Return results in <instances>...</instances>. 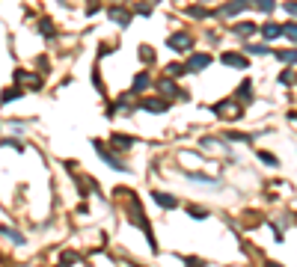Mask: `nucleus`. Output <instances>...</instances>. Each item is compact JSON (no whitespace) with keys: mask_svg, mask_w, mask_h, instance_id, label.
<instances>
[{"mask_svg":"<svg viewBox=\"0 0 297 267\" xmlns=\"http://www.w3.org/2000/svg\"><path fill=\"white\" fill-rule=\"evenodd\" d=\"M39 30H42L45 36H54V24H51V21H42V24H39Z\"/></svg>","mask_w":297,"mask_h":267,"instance_id":"cd10ccee","label":"nucleus"},{"mask_svg":"<svg viewBox=\"0 0 297 267\" xmlns=\"http://www.w3.org/2000/svg\"><path fill=\"white\" fill-rule=\"evenodd\" d=\"M250 86H253L250 81H244V83H241V101H250V98H253V89H250Z\"/></svg>","mask_w":297,"mask_h":267,"instance_id":"5701e85b","label":"nucleus"},{"mask_svg":"<svg viewBox=\"0 0 297 267\" xmlns=\"http://www.w3.org/2000/svg\"><path fill=\"white\" fill-rule=\"evenodd\" d=\"M15 81H21V83H30V89H39V86H42V81L36 78V74H27V71H15Z\"/></svg>","mask_w":297,"mask_h":267,"instance_id":"6e6552de","label":"nucleus"},{"mask_svg":"<svg viewBox=\"0 0 297 267\" xmlns=\"http://www.w3.org/2000/svg\"><path fill=\"white\" fill-rule=\"evenodd\" d=\"M258 158H262V164H268V166H279V161L271 155V151H258Z\"/></svg>","mask_w":297,"mask_h":267,"instance_id":"412c9836","label":"nucleus"},{"mask_svg":"<svg viewBox=\"0 0 297 267\" xmlns=\"http://www.w3.org/2000/svg\"><path fill=\"white\" fill-rule=\"evenodd\" d=\"M148 12H152V6H148V3H140V6H137V15H143V18H146Z\"/></svg>","mask_w":297,"mask_h":267,"instance_id":"c756f323","label":"nucleus"},{"mask_svg":"<svg viewBox=\"0 0 297 267\" xmlns=\"http://www.w3.org/2000/svg\"><path fill=\"white\" fill-rule=\"evenodd\" d=\"M78 258H81V255H74V252H65V255H63V261H65V264H74Z\"/></svg>","mask_w":297,"mask_h":267,"instance_id":"2f4dec72","label":"nucleus"},{"mask_svg":"<svg viewBox=\"0 0 297 267\" xmlns=\"http://www.w3.org/2000/svg\"><path fill=\"white\" fill-rule=\"evenodd\" d=\"M262 36H265V39H276V36H282V27L279 24H265L262 27Z\"/></svg>","mask_w":297,"mask_h":267,"instance_id":"2eb2a0df","label":"nucleus"},{"mask_svg":"<svg viewBox=\"0 0 297 267\" xmlns=\"http://www.w3.org/2000/svg\"><path fill=\"white\" fill-rule=\"evenodd\" d=\"M158 89H161V95H167V98H172V95H178V89H175V83H172V81H167V78H164V81L158 83Z\"/></svg>","mask_w":297,"mask_h":267,"instance_id":"4468645a","label":"nucleus"},{"mask_svg":"<svg viewBox=\"0 0 297 267\" xmlns=\"http://www.w3.org/2000/svg\"><path fill=\"white\" fill-rule=\"evenodd\" d=\"M188 15H193V18H208V12H205L202 6H191V9H188Z\"/></svg>","mask_w":297,"mask_h":267,"instance_id":"a878e982","label":"nucleus"},{"mask_svg":"<svg viewBox=\"0 0 297 267\" xmlns=\"http://www.w3.org/2000/svg\"><path fill=\"white\" fill-rule=\"evenodd\" d=\"M110 143H113V148H131V145H134V140H128V137H119V134H116L113 140H110Z\"/></svg>","mask_w":297,"mask_h":267,"instance_id":"dca6fc26","label":"nucleus"},{"mask_svg":"<svg viewBox=\"0 0 297 267\" xmlns=\"http://www.w3.org/2000/svg\"><path fill=\"white\" fill-rule=\"evenodd\" d=\"M211 110L217 113V116H241V110H238L235 101H220V104H214Z\"/></svg>","mask_w":297,"mask_h":267,"instance_id":"423d86ee","label":"nucleus"},{"mask_svg":"<svg viewBox=\"0 0 297 267\" xmlns=\"http://www.w3.org/2000/svg\"><path fill=\"white\" fill-rule=\"evenodd\" d=\"M0 235H3V238H9V241H12V244H18V246L24 244V235H18L12 226H0Z\"/></svg>","mask_w":297,"mask_h":267,"instance_id":"9b49d317","label":"nucleus"},{"mask_svg":"<svg viewBox=\"0 0 297 267\" xmlns=\"http://www.w3.org/2000/svg\"><path fill=\"white\" fill-rule=\"evenodd\" d=\"M184 71H188V65H170V74H172V78H178V74H184Z\"/></svg>","mask_w":297,"mask_h":267,"instance_id":"bb28decb","label":"nucleus"},{"mask_svg":"<svg viewBox=\"0 0 297 267\" xmlns=\"http://www.w3.org/2000/svg\"><path fill=\"white\" fill-rule=\"evenodd\" d=\"M291 81H294L291 71H282V74H279V83H291Z\"/></svg>","mask_w":297,"mask_h":267,"instance_id":"473e14b6","label":"nucleus"},{"mask_svg":"<svg viewBox=\"0 0 297 267\" xmlns=\"http://www.w3.org/2000/svg\"><path fill=\"white\" fill-rule=\"evenodd\" d=\"M208 62H211V57H208V54H191L188 71H202V68H208Z\"/></svg>","mask_w":297,"mask_h":267,"instance_id":"0eeeda50","label":"nucleus"},{"mask_svg":"<svg viewBox=\"0 0 297 267\" xmlns=\"http://www.w3.org/2000/svg\"><path fill=\"white\" fill-rule=\"evenodd\" d=\"M152 3H158V0H148V6H152Z\"/></svg>","mask_w":297,"mask_h":267,"instance_id":"f704fd0d","label":"nucleus"},{"mask_svg":"<svg viewBox=\"0 0 297 267\" xmlns=\"http://www.w3.org/2000/svg\"><path fill=\"white\" fill-rule=\"evenodd\" d=\"M268 267H282V264H276V261H268Z\"/></svg>","mask_w":297,"mask_h":267,"instance_id":"72a5a7b5","label":"nucleus"},{"mask_svg":"<svg viewBox=\"0 0 297 267\" xmlns=\"http://www.w3.org/2000/svg\"><path fill=\"white\" fill-rule=\"evenodd\" d=\"M255 6L262 12H274V0H255Z\"/></svg>","mask_w":297,"mask_h":267,"instance_id":"b1692460","label":"nucleus"},{"mask_svg":"<svg viewBox=\"0 0 297 267\" xmlns=\"http://www.w3.org/2000/svg\"><path fill=\"white\" fill-rule=\"evenodd\" d=\"M226 140H229V143H253L250 134H226Z\"/></svg>","mask_w":297,"mask_h":267,"instance_id":"4be33fe9","label":"nucleus"},{"mask_svg":"<svg viewBox=\"0 0 297 267\" xmlns=\"http://www.w3.org/2000/svg\"><path fill=\"white\" fill-rule=\"evenodd\" d=\"M167 45L172 51H191L193 48V39H191L188 33H175V36H170V39H167Z\"/></svg>","mask_w":297,"mask_h":267,"instance_id":"f03ea898","label":"nucleus"},{"mask_svg":"<svg viewBox=\"0 0 297 267\" xmlns=\"http://www.w3.org/2000/svg\"><path fill=\"white\" fill-rule=\"evenodd\" d=\"M152 196H155V202H158L161 208H167V211L178 205V199H175V196H170V193H152Z\"/></svg>","mask_w":297,"mask_h":267,"instance_id":"9d476101","label":"nucleus"},{"mask_svg":"<svg viewBox=\"0 0 297 267\" xmlns=\"http://www.w3.org/2000/svg\"><path fill=\"white\" fill-rule=\"evenodd\" d=\"M107 15H110V21H116V24H122V27H125L128 21H131V15H128V12H125L122 6H113V9H110Z\"/></svg>","mask_w":297,"mask_h":267,"instance_id":"1a4fd4ad","label":"nucleus"},{"mask_svg":"<svg viewBox=\"0 0 297 267\" xmlns=\"http://www.w3.org/2000/svg\"><path fill=\"white\" fill-rule=\"evenodd\" d=\"M276 57H279L285 65H294V62H297V51H279Z\"/></svg>","mask_w":297,"mask_h":267,"instance_id":"f3484780","label":"nucleus"},{"mask_svg":"<svg viewBox=\"0 0 297 267\" xmlns=\"http://www.w3.org/2000/svg\"><path fill=\"white\" fill-rule=\"evenodd\" d=\"M140 57H143V60H155V54H152V48H140Z\"/></svg>","mask_w":297,"mask_h":267,"instance_id":"7c9ffc66","label":"nucleus"},{"mask_svg":"<svg viewBox=\"0 0 297 267\" xmlns=\"http://www.w3.org/2000/svg\"><path fill=\"white\" fill-rule=\"evenodd\" d=\"M92 145H95V151H98V155L104 158V164H107V166H113V169H119V172H125V169H128V166H125V164H122L116 155H113V151H107V148H104L98 140H92Z\"/></svg>","mask_w":297,"mask_h":267,"instance_id":"f257e3e1","label":"nucleus"},{"mask_svg":"<svg viewBox=\"0 0 297 267\" xmlns=\"http://www.w3.org/2000/svg\"><path fill=\"white\" fill-rule=\"evenodd\" d=\"M202 3H208V0H202Z\"/></svg>","mask_w":297,"mask_h":267,"instance_id":"c9c22d12","label":"nucleus"},{"mask_svg":"<svg viewBox=\"0 0 297 267\" xmlns=\"http://www.w3.org/2000/svg\"><path fill=\"white\" fill-rule=\"evenodd\" d=\"M282 36H288V39L297 45V24H285V27H282Z\"/></svg>","mask_w":297,"mask_h":267,"instance_id":"6ab92c4d","label":"nucleus"},{"mask_svg":"<svg viewBox=\"0 0 297 267\" xmlns=\"http://www.w3.org/2000/svg\"><path fill=\"white\" fill-rule=\"evenodd\" d=\"M255 33V24H238L235 27V36H253Z\"/></svg>","mask_w":297,"mask_h":267,"instance_id":"a211bd4d","label":"nucleus"},{"mask_svg":"<svg viewBox=\"0 0 297 267\" xmlns=\"http://www.w3.org/2000/svg\"><path fill=\"white\" fill-rule=\"evenodd\" d=\"M282 9H285L288 15H297V0H288V3H285Z\"/></svg>","mask_w":297,"mask_h":267,"instance_id":"c85d7f7f","label":"nucleus"},{"mask_svg":"<svg viewBox=\"0 0 297 267\" xmlns=\"http://www.w3.org/2000/svg\"><path fill=\"white\" fill-rule=\"evenodd\" d=\"M148 83H152V78L143 71V74H137L134 78V86H131V92H143V89H148Z\"/></svg>","mask_w":297,"mask_h":267,"instance_id":"f8f14e48","label":"nucleus"},{"mask_svg":"<svg viewBox=\"0 0 297 267\" xmlns=\"http://www.w3.org/2000/svg\"><path fill=\"white\" fill-rule=\"evenodd\" d=\"M188 181H193V184H205V187H211V184H217L211 175H202V172H188Z\"/></svg>","mask_w":297,"mask_h":267,"instance_id":"ddd939ff","label":"nucleus"},{"mask_svg":"<svg viewBox=\"0 0 297 267\" xmlns=\"http://www.w3.org/2000/svg\"><path fill=\"white\" fill-rule=\"evenodd\" d=\"M247 3H250V0H229L226 6H220V15H223V18H232V15H238V12H244Z\"/></svg>","mask_w":297,"mask_h":267,"instance_id":"39448f33","label":"nucleus"},{"mask_svg":"<svg viewBox=\"0 0 297 267\" xmlns=\"http://www.w3.org/2000/svg\"><path fill=\"white\" fill-rule=\"evenodd\" d=\"M220 60H223V65H229V68H247V65H250L247 57H244V54H235V51H226Z\"/></svg>","mask_w":297,"mask_h":267,"instance_id":"20e7f679","label":"nucleus"},{"mask_svg":"<svg viewBox=\"0 0 297 267\" xmlns=\"http://www.w3.org/2000/svg\"><path fill=\"white\" fill-rule=\"evenodd\" d=\"M247 51H250V54H262V57H265L271 48H268V45H247Z\"/></svg>","mask_w":297,"mask_h":267,"instance_id":"393cba45","label":"nucleus"},{"mask_svg":"<svg viewBox=\"0 0 297 267\" xmlns=\"http://www.w3.org/2000/svg\"><path fill=\"white\" fill-rule=\"evenodd\" d=\"M18 95H24V89H6L3 95H0V101H3V104H6V101H15Z\"/></svg>","mask_w":297,"mask_h":267,"instance_id":"aec40b11","label":"nucleus"},{"mask_svg":"<svg viewBox=\"0 0 297 267\" xmlns=\"http://www.w3.org/2000/svg\"><path fill=\"white\" fill-rule=\"evenodd\" d=\"M140 110H148V113H167L170 104H167L164 98H143V101H140Z\"/></svg>","mask_w":297,"mask_h":267,"instance_id":"7ed1b4c3","label":"nucleus"}]
</instances>
